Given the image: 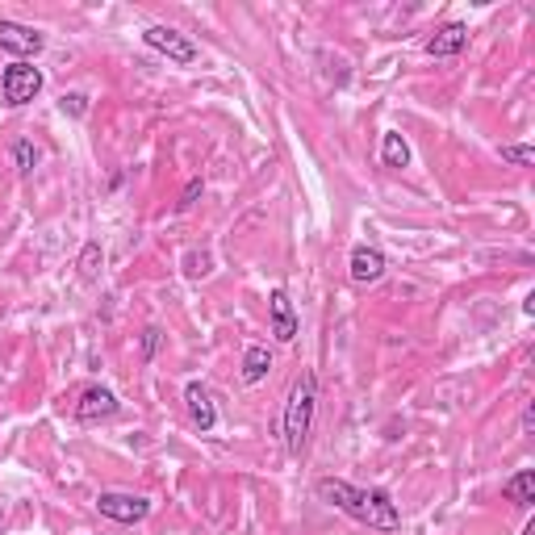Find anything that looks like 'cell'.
Returning a JSON list of instances; mask_svg holds the SVG:
<instances>
[{
    "label": "cell",
    "mask_w": 535,
    "mask_h": 535,
    "mask_svg": "<svg viewBox=\"0 0 535 535\" xmlns=\"http://www.w3.org/2000/svg\"><path fill=\"white\" fill-rule=\"evenodd\" d=\"M184 406H189L197 431H214V427H218L214 398H209V389H205L201 381H189V385H184Z\"/></svg>",
    "instance_id": "10"
},
{
    "label": "cell",
    "mask_w": 535,
    "mask_h": 535,
    "mask_svg": "<svg viewBox=\"0 0 535 535\" xmlns=\"http://www.w3.org/2000/svg\"><path fill=\"white\" fill-rule=\"evenodd\" d=\"M209 272H214V255L209 251H189L184 255V276H193L197 281V276H209Z\"/></svg>",
    "instance_id": "15"
},
{
    "label": "cell",
    "mask_w": 535,
    "mask_h": 535,
    "mask_svg": "<svg viewBox=\"0 0 535 535\" xmlns=\"http://www.w3.org/2000/svg\"><path fill=\"white\" fill-rule=\"evenodd\" d=\"M97 510L105 519H113V523H143L151 515V502L138 498V494H101Z\"/></svg>",
    "instance_id": "5"
},
{
    "label": "cell",
    "mask_w": 535,
    "mask_h": 535,
    "mask_svg": "<svg viewBox=\"0 0 535 535\" xmlns=\"http://www.w3.org/2000/svg\"><path fill=\"white\" fill-rule=\"evenodd\" d=\"M13 159H17V168H21V172H34V164H38V147L30 143V138H21V143L13 147Z\"/></svg>",
    "instance_id": "17"
},
{
    "label": "cell",
    "mask_w": 535,
    "mask_h": 535,
    "mask_svg": "<svg viewBox=\"0 0 535 535\" xmlns=\"http://www.w3.org/2000/svg\"><path fill=\"white\" fill-rule=\"evenodd\" d=\"M63 109H72L76 118H80V113H84L88 105H84V97H80V92H72V97H63Z\"/></svg>",
    "instance_id": "21"
},
{
    "label": "cell",
    "mask_w": 535,
    "mask_h": 535,
    "mask_svg": "<svg viewBox=\"0 0 535 535\" xmlns=\"http://www.w3.org/2000/svg\"><path fill=\"white\" fill-rule=\"evenodd\" d=\"M314 494L327 506L343 510L347 519L372 527V531H398L402 527V510H398V502H393L385 490H360V485H347L339 477H322L314 485Z\"/></svg>",
    "instance_id": "1"
},
{
    "label": "cell",
    "mask_w": 535,
    "mask_h": 535,
    "mask_svg": "<svg viewBox=\"0 0 535 535\" xmlns=\"http://www.w3.org/2000/svg\"><path fill=\"white\" fill-rule=\"evenodd\" d=\"M502 494L510 498V502H515V506H531L535 502V473L531 469H523V473H515V477H510L506 485H502Z\"/></svg>",
    "instance_id": "13"
},
{
    "label": "cell",
    "mask_w": 535,
    "mask_h": 535,
    "mask_svg": "<svg viewBox=\"0 0 535 535\" xmlns=\"http://www.w3.org/2000/svg\"><path fill=\"white\" fill-rule=\"evenodd\" d=\"M201 193H205V184H201V180H189V184H184V193H180V205H176L180 214H184V209H193Z\"/></svg>",
    "instance_id": "18"
},
{
    "label": "cell",
    "mask_w": 535,
    "mask_h": 535,
    "mask_svg": "<svg viewBox=\"0 0 535 535\" xmlns=\"http://www.w3.org/2000/svg\"><path fill=\"white\" fill-rule=\"evenodd\" d=\"M97 260H101V247L88 243L84 255H80V272H84V276H97Z\"/></svg>",
    "instance_id": "19"
},
{
    "label": "cell",
    "mask_w": 535,
    "mask_h": 535,
    "mask_svg": "<svg viewBox=\"0 0 535 535\" xmlns=\"http://www.w3.org/2000/svg\"><path fill=\"white\" fill-rule=\"evenodd\" d=\"M38 92H42V72L34 63H9L5 67V76H0V97H5L9 109L30 105Z\"/></svg>",
    "instance_id": "3"
},
{
    "label": "cell",
    "mask_w": 535,
    "mask_h": 535,
    "mask_svg": "<svg viewBox=\"0 0 535 535\" xmlns=\"http://www.w3.org/2000/svg\"><path fill=\"white\" fill-rule=\"evenodd\" d=\"M314 406H318V377H314V372H301L297 385L289 389L285 418H281L289 456H301V452H306V439H310V427H314Z\"/></svg>",
    "instance_id": "2"
},
{
    "label": "cell",
    "mask_w": 535,
    "mask_h": 535,
    "mask_svg": "<svg viewBox=\"0 0 535 535\" xmlns=\"http://www.w3.org/2000/svg\"><path fill=\"white\" fill-rule=\"evenodd\" d=\"M143 42L151 46V51L168 55L172 63H197V46L184 38L180 30H172V26H147L143 30Z\"/></svg>",
    "instance_id": "4"
},
{
    "label": "cell",
    "mask_w": 535,
    "mask_h": 535,
    "mask_svg": "<svg viewBox=\"0 0 535 535\" xmlns=\"http://www.w3.org/2000/svg\"><path fill=\"white\" fill-rule=\"evenodd\" d=\"M268 310H272V335L281 339V343H293V339H297V314H293L289 293H285V289H272Z\"/></svg>",
    "instance_id": "11"
},
{
    "label": "cell",
    "mask_w": 535,
    "mask_h": 535,
    "mask_svg": "<svg viewBox=\"0 0 535 535\" xmlns=\"http://www.w3.org/2000/svg\"><path fill=\"white\" fill-rule=\"evenodd\" d=\"M155 352H159V327H147L143 331V360H155Z\"/></svg>",
    "instance_id": "20"
},
{
    "label": "cell",
    "mask_w": 535,
    "mask_h": 535,
    "mask_svg": "<svg viewBox=\"0 0 535 535\" xmlns=\"http://www.w3.org/2000/svg\"><path fill=\"white\" fill-rule=\"evenodd\" d=\"M0 46H5V51H13V55H21V63H26V59L42 55L46 38H42L34 26H21V21H0Z\"/></svg>",
    "instance_id": "6"
},
{
    "label": "cell",
    "mask_w": 535,
    "mask_h": 535,
    "mask_svg": "<svg viewBox=\"0 0 535 535\" xmlns=\"http://www.w3.org/2000/svg\"><path fill=\"white\" fill-rule=\"evenodd\" d=\"M268 368H272V352H268V347L264 343L247 347V352H243V381L247 385H260L268 377Z\"/></svg>",
    "instance_id": "12"
},
{
    "label": "cell",
    "mask_w": 535,
    "mask_h": 535,
    "mask_svg": "<svg viewBox=\"0 0 535 535\" xmlns=\"http://www.w3.org/2000/svg\"><path fill=\"white\" fill-rule=\"evenodd\" d=\"M502 164L531 168V164H535V147H527V143H506V147H502Z\"/></svg>",
    "instance_id": "16"
},
{
    "label": "cell",
    "mask_w": 535,
    "mask_h": 535,
    "mask_svg": "<svg viewBox=\"0 0 535 535\" xmlns=\"http://www.w3.org/2000/svg\"><path fill=\"white\" fill-rule=\"evenodd\" d=\"M464 46H469V26H464V21H448V26H439L427 38V55L431 59H456Z\"/></svg>",
    "instance_id": "9"
},
{
    "label": "cell",
    "mask_w": 535,
    "mask_h": 535,
    "mask_svg": "<svg viewBox=\"0 0 535 535\" xmlns=\"http://www.w3.org/2000/svg\"><path fill=\"white\" fill-rule=\"evenodd\" d=\"M347 272H352L356 285H377L385 276V251L372 247V243L352 247V264H347Z\"/></svg>",
    "instance_id": "7"
},
{
    "label": "cell",
    "mask_w": 535,
    "mask_h": 535,
    "mask_svg": "<svg viewBox=\"0 0 535 535\" xmlns=\"http://www.w3.org/2000/svg\"><path fill=\"white\" fill-rule=\"evenodd\" d=\"M535 427V410H531V402H527V410H523V431H531Z\"/></svg>",
    "instance_id": "22"
},
{
    "label": "cell",
    "mask_w": 535,
    "mask_h": 535,
    "mask_svg": "<svg viewBox=\"0 0 535 535\" xmlns=\"http://www.w3.org/2000/svg\"><path fill=\"white\" fill-rule=\"evenodd\" d=\"M118 410H122L118 398H113L105 385H88L80 393V402H76V418H80V423H101V418H113Z\"/></svg>",
    "instance_id": "8"
},
{
    "label": "cell",
    "mask_w": 535,
    "mask_h": 535,
    "mask_svg": "<svg viewBox=\"0 0 535 535\" xmlns=\"http://www.w3.org/2000/svg\"><path fill=\"white\" fill-rule=\"evenodd\" d=\"M381 159H385V168H410V147H406V138H402V134H385Z\"/></svg>",
    "instance_id": "14"
}]
</instances>
